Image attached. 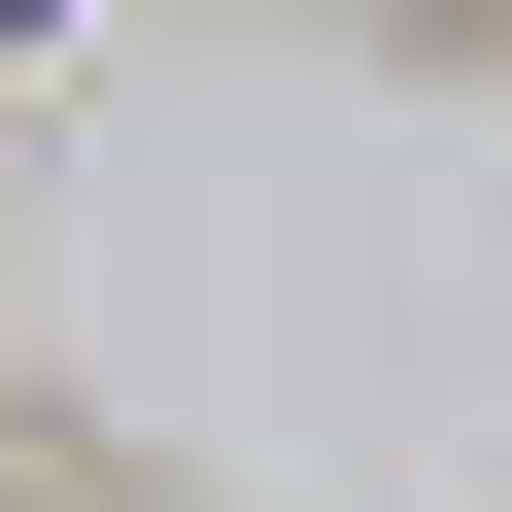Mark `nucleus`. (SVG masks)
Masks as SVG:
<instances>
[{"mask_svg":"<svg viewBox=\"0 0 512 512\" xmlns=\"http://www.w3.org/2000/svg\"><path fill=\"white\" fill-rule=\"evenodd\" d=\"M410 35H478V0H410Z\"/></svg>","mask_w":512,"mask_h":512,"instance_id":"obj_1","label":"nucleus"}]
</instances>
